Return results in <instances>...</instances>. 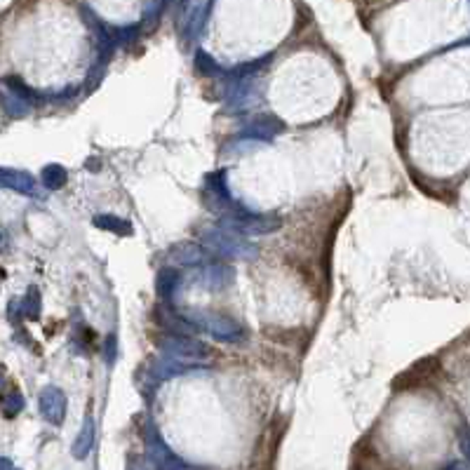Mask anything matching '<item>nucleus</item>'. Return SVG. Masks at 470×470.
I'll return each instance as SVG.
<instances>
[{"label": "nucleus", "mask_w": 470, "mask_h": 470, "mask_svg": "<svg viewBox=\"0 0 470 470\" xmlns=\"http://www.w3.org/2000/svg\"><path fill=\"white\" fill-rule=\"evenodd\" d=\"M38 407H40V414H43L45 421L52 423V426H61L66 418V409H68L66 393L57 386L43 388L38 395Z\"/></svg>", "instance_id": "obj_11"}, {"label": "nucleus", "mask_w": 470, "mask_h": 470, "mask_svg": "<svg viewBox=\"0 0 470 470\" xmlns=\"http://www.w3.org/2000/svg\"><path fill=\"white\" fill-rule=\"evenodd\" d=\"M179 285H181L179 268H174V266L160 268L158 275H156V294H158V299L163 303H167V306H172L174 299H176V292H179Z\"/></svg>", "instance_id": "obj_17"}, {"label": "nucleus", "mask_w": 470, "mask_h": 470, "mask_svg": "<svg viewBox=\"0 0 470 470\" xmlns=\"http://www.w3.org/2000/svg\"><path fill=\"white\" fill-rule=\"evenodd\" d=\"M0 383H3V379H0Z\"/></svg>", "instance_id": "obj_32"}, {"label": "nucleus", "mask_w": 470, "mask_h": 470, "mask_svg": "<svg viewBox=\"0 0 470 470\" xmlns=\"http://www.w3.org/2000/svg\"><path fill=\"white\" fill-rule=\"evenodd\" d=\"M198 285L210 292H221L226 287H231L235 283V271L233 266H228L226 261H216L210 259L203 266H198Z\"/></svg>", "instance_id": "obj_9"}, {"label": "nucleus", "mask_w": 470, "mask_h": 470, "mask_svg": "<svg viewBox=\"0 0 470 470\" xmlns=\"http://www.w3.org/2000/svg\"><path fill=\"white\" fill-rule=\"evenodd\" d=\"M10 468H12V461L5 458V456H0V470H10Z\"/></svg>", "instance_id": "obj_29"}, {"label": "nucleus", "mask_w": 470, "mask_h": 470, "mask_svg": "<svg viewBox=\"0 0 470 470\" xmlns=\"http://www.w3.org/2000/svg\"><path fill=\"white\" fill-rule=\"evenodd\" d=\"M254 83L252 80H231L223 83V104L231 113H243L247 111L254 101Z\"/></svg>", "instance_id": "obj_12"}, {"label": "nucleus", "mask_w": 470, "mask_h": 470, "mask_svg": "<svg viewBox=\"0 0 470 470\" xmlns=\"http://www.w3.org/2000/svg\"><path fill=\"white\" fill-rule=\"evenodd\" d=\"M10 470H19V468H14V466H12V468H10Z\"/></svg>", "instance_id": "obj_31"}, {"label": "nucleus", "mask_w": 470, "mask_h": 470, "mask_svg": "<svg viewBox=\"0 0 470 470\" xmlns=\"http://www.w3.org/2000/svg\"><path fill=\"white\" fill-rule=\"evenodd\" d=\"M167 256L174 266L198 268V266H203L205 261H210L214 254L200 243H176L167 249Z\"/></svg>", "instance_id": "obj_13"}, {"label": "nucleus", "mask_w": 470, "mask_h": 470, "mask_svg": "<svg viewBox=\"0 0 470 470\" xmlns=\"http://www.w3.org/2000/svg\"><path fill=\"white\" fill-rule=\"evenodd\" d=\"M193 64H196L200 76H205V78H221V73H223V66L216 64L214 57L207 54L205 50H198L196 59H193Z\"/></svg>", "instance_id": "obj_23"}, {"label": "nucleus", "mask_w": 470, "mask_h": 470, "mask_svg": "<svg viewBox=\"0 0 470 470\" xmlns=\"http://www.w3.org/2000/svg\"><path fill=\"white\" fill-rule=\"evenodd\" d=\"M0 188H8L19 196H38V181L31 172L24 170H12V167H0Z\"/></svg>", "instance_id": "obj_14"}, {"label": "nucleus", "mask_w": 470, "mask_h": 470, "mask_svg": "<svg viewBox=\"0 0 470 470\" xmlns=\"http://www.w3.org/2000/svg\"><path fill=\"white\" fill-rule=\"evenodd\" d=\"M3 85H5V90L10 92V94H14V96H19V99H24L28 101V104H36V101L43 99V94H38L36 90H31L28 85L24 83L21 78H17V76H8V78H3Z\"/></svg>", "instance_id": "obj_21"}, {"label": "nucleus", "mask_w": 470, "mask_h": 470, "mask_svg": "<svg viewBox=\"0 0 470 470\" xmlns=\"http://www.w3.org/2000/svg\"><path fill=\"white\" fill-rule=\"evenodd\" d=\"M271 61H273V54H266V57H256V59H252V61L235 64L231 68H223L221 83H231V80H252L254 76H259V73L266 71Z\"/></svg>", "instance_id": "obj_16"}, {"label": "nucleus", "mask_w": 470, "mask_h": 470, "mask_svg": "<svg viewBox=\"0 0 470 470\" xmlns=\"http://www.w3.org/2000/svg\"><path fill=\"white\" fill-rule=\"evenodd\" d=\"M285 132V123L275 116H268V113H261V116H254L245 123V127L240 130L238 136H245V139H254L259 144H271L275 136Z\"/></svg>", "instance_id": "obj_10"}, {"label": "nucleus", "mask_w": 470, "mask_h": 470, "mask_svg": "<svg viewBox=\"0 0 470 470\" xmlns=\"http://www.w3.org/2000/svg\"><path fill=\"white\" fill-rule=\"evenodd\" d=\"M445 470H466V466H463V463H458V461H454V463H449V466H447Z\"/></svg>", "instance_id": "obj_30"}, {"label": "nucleus", "mask_w": 470, "mask_h": 470, "mask_svg": "<svg viewBox=\"0 0 470 470\" xmlns=\"http://www.w3.org/2000/svg\"><path fill=\"white\" fill-rule=\"evenodd\" d=\"M113 358H116V336H108V341H106V360H108V362H113Z\"/></svg>", "instance_id": "obj_28"}, {"label": "nucleus", "mask_w": 470, "mask_h": 470, "mask_svg": "<svg viewBox=\"0 0 470 470\" xmlns=\"http://www.w3.org/2000/svg\"><path fill=\"white\" fill-rule=\"evenodd\" d=\"M205 203L210 205L212 210L216 212H228L233 210L235 205H238V200L233 198L231 188H228V172L226 170H216V172H210L207 176H205Z\"/></svg>", "instance_id": "obj_8"}, {"label": "nucleus", "mask_w": 470, "mask_h": 470, "mask_svg": "<svg viewBox=\"0 0 470 470\" xmlns=\"http://www.w3.org/2000/svg\"><path fill=\"white\" fill-rule=\"evenodd\" d=\"M19 308H21V315H24L26 320H38L40 318V308H43V303H40V289L36 287V285H31V287L26 289Z\"/></svg>", "instance_id": "obj_22"}, {"label": "nucleus", "mask_w": 470, "mask_h": 470, "mask_svg": "<svg viewBox=\"0 0 470 470\" xmlns=\"http://www.w3.org/2000/svg\"><path fill=\"white\" fill-rule=\"evenodd\" d=\"M183 313L196 325L198 334H207L210 339L219 343L235 346V343H243L247 339L245 327L226 313H214V311H183Z\"/></svg>", "instance_id": "obj_4"}, {"label": "nucleus", "mask_w": 470, "mask_h": 470, "mask_svg": "<svg viewBox=\"0 0 470 470\" xmlns=\"http://www.w3.org/2000/svg\"><path fill=\"white\" fill-rule=\"evenodd\" d=\"M156 346L163 355L183 360H200L207 355V346L193 334H170V331H165L163 336H158Z\"/></svg>", "instance_id": "obj_6"}, {"label": "nucleus", "mask_w": 470, "mask_h": 470, "mask_svg": "<svg viewBox=\"0 0 470 470\" xmlns=\"http://www.w3.org/2000/svg\"><path fill=\"white\" fill-rule=\"evenodd\" d=\"M0 101H3V108L8 111L10 118H26L28 113H31V104L24 99H19V96L10 94V92H5V94L0 96Z\"/></svg>", "instance_id": "obj_24"}, {"label": "nucleus", "mask_w": 470, "mask_h": 470, "mask_svg": "<svg viewBox=\"0 0 470 470\" xmlns=\"http://www.w3.org/2000/svg\"><path fill=\"white\" fill-rule=\"evenodd\" d=\"M156 323L163 327V331H170V334H193V336L198 334L196 325L188 320V315L183 311H174L172 306L158 308Z\"/></svg>", "instance_id": "obj_15"}, {"label": "nucleus", "mask_w": 470, "mask_h": 470, "mask_svg": "<svg viewBox=\"0 0 470 470\" xmlns=\"http://www.w3.org/2000/svg\"><path fill=\"white\" fill-rule=\"evenodd\" d=\"M94 438H96V423H94V416H88L83 421V428H80L76 442L71 447V454L78 458V461H83V458L90 456L92 447H94Z\"/></svg>", "instance_id": "obj_18"}, {"label": "nucleus", "mask_w": 470, "mask_h": 470, "mask_svg": "<svg viewBox=\"0 0 470 470\" xmlns=\"http://www.w3.org/2000/svg\"><path fill=\"white\" fill-rule=\"evenodd\" d=\"M24 405H26V400H24V395H21L19 391L8 393V395H5V400H3L5 416H17L21 409H24Z\"/></svg>", "instance_id": "obj_27"}, {"label": "nucleus", "mask_w": 470, "mask_h": 470, "mask_svg": "<svg viewBox=\"0 0 470 470\" xmlns=\"http://www.w3.org/2000/svg\"><path fill=\"white\" fill-rule=\"evenodd\" d=\"M111 31H113V40H116V48H130L139 38L141 24H125V26L111 28Z\"/></svg>", "instance_id": "obj_25"}, {"label": "nucleus", "mask_w": 470, "mask_h": 470, "mask_svg": "<svg viewBox=\"0 0 470 470\" xmlns=\"http://www.w3.org/2000/svg\"><path fill=\"white\" fill-rule=\"evenodd\" d=\"M66 181H68V172L64 165L50 163L40 170V183H43L48 191H59V188L66 186Z\"/></svg>", "instance_id": "obj_20"}, {"label": "nucleus", "mask_w": 470, "mask_h": 470, "mask_svg": "<svg viewBox=\"0 0 470 470\" xmlns=\"http://www.w3.org/2000/svg\"><path fill=\"white\" fill-rule=\"evenodd\" d=\"M205 365L200 360H183V358H172V355H160L148 365V376L153 381H170L176 376H186V374H196L203 371Z\"/></svg>", "instance_id": "obj_7"}, {"label": "nucleus", "mask_w": 470, "mask_h": 470, "mask_svg": "<svg viewBox=\"0 0 470 470\" xmlns=\"http://www.w3.org/2000/svg\"><path fill=\"white\" fill-rule=\"evenodd\" d=\"M92 223H94V228H99V231L113 233V235H118V238H130V235H134V226H132L127 219L116 216V214H94L92 216Z\"/></svg>", "instance_id": "obj_19"}, {"label": "nucleus", "mask_w": 470, "mask_h": 470, "mask_svg": "<svg viewBox=\"0 0 470 470\" xmlns=\"http://www.w3.org/2000/svg\"><path fill=\"white\" fill-rule=\"evenodd\" d=\"M144 440H146L148 461L153 463V468L156 470H188L186 463H183V458H179L174 451L170 449V445L163 440V435L158 433V428L153 421L146 423Z\"/></svg>", "instance_id": "obj_5"}, {"label": "nucleus", "mask_w": 470, "mask_h": 470, "mask_svg": "<svg viewBox=\"0 0 470 470\" xmlns=\"http://www.w3.org/2000/svg\"><path fill=\"white\" fill-rule=\"evenodd\" d=\"M167 5H170V0H148L144 8V17H141V24L156 26L160 21V17L165 14V10H167Z\"/></svg>", "instance_id": "obj_26"}, {"label": "nucleus", "mask_w": 470, "mask_h": 470, "mask_svg": "<svg viewBox=\"0 0 470 470\" xmlns=\"http://www.w3.org/2000/svg\"><path fill=\"white\" fill-rule=\"evenodd\" d=\"M200 240L207 247L212 254H216L219 259H243V261H252L259 256V247L252 243L249 238L238 233H231L226 228L212 226L205 228L200 233Z\"/></svg>", "instance_id": "obj_3"}, {"label": "nucleus", "mask_w": 470, "mask_h": 470, "mask_svg": "<svg viewBox=\"0 0 470 470\" xmlns=\"http://www.w3.org/2000/svg\"><path fill=\"white\" fill-rule=\"evenodd\" d=\"M80 14H83L85 24L94 36V61H92L88 83L90 85H99L101 76L106 73L108 61L113 59V52H116V40H113V31L111 26L101 19L90 5H80Z\"/></svg>", "instance_id": "obj_2"}, {"label": "nucleus", "mask_w": 470, "mask_h": 470, "mask_svg": "<svg viewBox=\"0 0 470 470\" xmlns=\"http://www.w3.org/2000/svg\"><path fill=\"white\" fill-rule=\"evenodd\" d=\"M216 226L226 228V231H231V233L245 235V238H252V235H271L275 231H280V226H283V216L247 210L238 203L233 210L223 212Z\"/></svg>", "instance_id": "obj_1"}]
</instances>
